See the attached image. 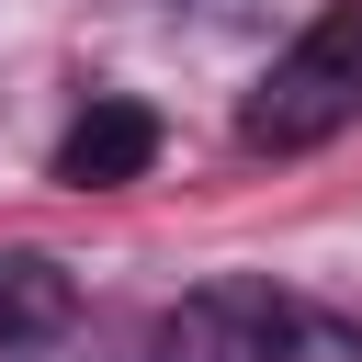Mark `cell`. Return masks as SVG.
I'll return each mask as SVG.
<instances>
[{
  "label": "cell",
  "instance_id": "cell-1",
  "mask_svg": "<svg viewBox=\"0 0 362 362\" xmlns=\"http://www.w3.org/2000/svg\"><path fill=\"white\" fill-rule=\"evenodd\" d=\"M147 362H362V317L283 283H204L147 328Z\"/></svg>",
  "mask_w": 362,
  "mask_h": 362
},
{
  "label": "cell",
  "instance_id": "cell-2",
  "mask_svg": "<svg viewBox=\"0 0 362 362\" xmlns=\"http://www.w3.org/2000/svg\"><path fill=\"white\" fill-rule=\"evenodd\" d=\"M351 113H362V0L317 11V23L260 68V90L238 102V136L272 147V158H294V147H328Z\"/></svg>",
  "mask_w": 362,
  "mask_h": 362
},
{
  "label": "cell",
  "instance_id": "cell-3",
  "mask_svg": "<svg viewBox=\"0 0 362 362\" xmlns=\"http://www.w3.org/2000/svg\"><path fill=\"white\" fill-rule=\"evenodd\" d=\"M147 158H158V113H147V102H90V113L57 136V181H68V192L147 181Z\"/></svg>",
  "mask_w": 362,
  "mask_h": 362
},
{
  "label": "cell",
  "instance_id": "cell-4",
  "mask_svg": "<svg viewBox=\"0 0 362 362\" xmlns=\"http://www.w3.org/2000/svg\"><path fill=\"white\" fill-rule=\"evenodd\" d=\"M68 317H79L68 260H45V249H0V362L57 351V339H68Z\"/></svg>",
  "mask_w": 362,
  "mask_h": 362
}]
</instances>
